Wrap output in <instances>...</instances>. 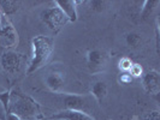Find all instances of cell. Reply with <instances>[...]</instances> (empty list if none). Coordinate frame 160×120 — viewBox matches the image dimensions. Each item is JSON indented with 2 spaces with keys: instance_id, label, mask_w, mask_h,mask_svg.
Returning <instances> with one entry per match:
<instances>
[{
  "instance_id": "obj_17",
  "label": "cell",
  "mask_w": 160,
  "mask_h": 120,
  "mask_svg": "<svg viewBox=\"0 0 160 120\" xmlns=\"http://www.w3.org/2000/svg\"><path fill=\"white\" fill-rule=\"evenodd\" d=\"M90 7L93 11L95 12H102L106 10L107 6V1H101V0H94V1H90Z\"/></svg>"
},
{
  "instance_id": "obj_23",
  "label": "cell",
  "mask_w": 160,
  "mask_h": 120,
  "mask_svg": "<svg viewBox=\"0 0 160 120\" xmlns=\"http://www.w3.org/2000/svg\"><path fill=\"white\" fill-rule=\"evenodd\" d=\"M45 120H57V119H47V118H46Z\"/></svg>"
},
{
  "instance_id": "obj_5",
  "label": "cell",
  "mask_w": 160,
  "mask_h": 120,
  "mask_svg": "<svg viewBox=\"0 0 160 120\" xmlns=\"http://www.w3.org/2000/svg\"><path fill=\"white\" fill-rule=\"evenodd\" d=\"M108 58L110 56L107 54V52H105L102 49L94 48V49L88 50L86 55V60H87V66H88L89 71L93 73L104 71L108 64Z\"/></svg>"
},
{
  "instance_id": "obj_12",
  "label": "cell",
  "mask_w": 160,
  "mask_h": 120,
  "mask_svg": "<svg viewBox=\"0 0 160 120\" xmlns=\"http://www.w3.org/2000/svg\"><path fill=\"white\" fill-rule=\"evenodd\" d=\"M90 94L99 103H102L105 97L107 96V84L102 80L94 82L92 85V89H90Z\"/></svg>"
},
{
  "instance_id": "obj_22",
  "label": "cell",
  "mask_w": 160,
  "mask_h": 120,
  "mask_svg": "<svg viewBox=\"0 0 160 120\" xmlns=\"http://www.w3.org/2000/svg\"><path fill=\"white\" fill-rule=\"evenodd\" d=\"M4 90H5V89H4V88H1V87H0V93H2Z\"/></svg>"
},
{
  "instance_id": "obj_14",
  "label": "cell",
  "mask_w": 160,
  "mask_h": 120,
  "mask_svg": "<svg viewBox=\"0 0 160 120\" xmlns=\"http://www.w3.org/2000/svg\"><path fill=\"white\" fill-rule=\"evenodd\" d=\"M125 43L128 45V47L130 48H136L141 47L142 45V36L141 34H138L136 31H130L125 35Z\"/></svg>"
},
{
  "instance_id": "obj_9",
  "label": "cell",
  "mask_w": 160,
  "mask_h": 120,
  "mask_svg": "<svg viewBox=\"0 0 160 120\" xmlns=\"http://www.w3.org/2000/svg\"><path fill=\"white\" fill-rule=\"evenodd\" d=\"M81 1L77 0H56V4L58 7L63 11L69 22H76L77 21V5Z\"/></svg>"
},
{
  "instance_id": "obj_10",
  "label": "cell",
  "mask_w": 160,
  "mask_h": 120,
  "mask_svg": "<svg viewBox=\"0 0 160 120\" xmlns=\"http://www.w3.org/2000/svg\"><path fill=\"white\" fill-rule=\"evenodd\" d=\"M65 83V78L63 76V72L60 71H51L47 73L45 78V85L53 93H60L63 90Z\"/></svg>"
},
{
  "instance_id": "obj_19",
  "label": "cell",
  "mask_w": 160,
  "mask_h": 120,
  "mask_svg": "<svg viewBox=\"0 0 160 120\" xmlns=\"http://www.w3.org/2000/svg\"><path fill=\"white\" fill-rule=\"evenodd\" d=\"M129 73L131 74L132 78L134 77H141V76H143V69H142V66L140 64L134 63V64L131 65L130 70H129Z\"/></svg>"
},
{
  "instance_id": "obj_16",
  "label": "cell",
  "mask_w": 160,
  "mask_h": 120,
  "mask_svg": "<svg viewBox=\"0 0 160 120\" xmlns=\"http://www.w3.org/2000/svg\"><path fill=\"white\" fill-rule=\"evenodd\" d=\"M132 64L134 63H132V60L130 58L124 56V58L120 59L119 63H118V69L120 70V72H129V70H130V67H131Z\"/></svg>"
},
{
  "instance_id": "obj_3",
  "label": "cell",
  "mask_w": 160,
  "mask_h": 120,
  "mask_svg": "<svg viewBox=\"0 0 160 120\" xmlns=\"http://www.w3.org/2000/svg\"><path fill=\"white\" fill-rule=\"evenodd\" d=\"M40 19L42 23H45L48 26V29L54 35L62 30V28L68 23V18L63 13V11L58 6H51L45 10H42L40 13Z\"/></svg>"
},
{
  "instance_id": "obj_2",
  "label": "cell",
  "mask_w": 160,
  "mask_h": 120,
  "mask_svg": "<svg viewBox=\"0 0 160 120\" xmlns=\"http://www.w3.org/2000/svg\"><path fill=\"white\" fill-rule=\"evenodd\" d=\"M32 58L28 64L27 74H32L39 71L48 63L49 58L54 50V37L38 35L32 40Z\"/></svg>"
},
{
  "instance_id": "obj_21",
  "label": "cell",
  "mask_w": 160,
  "mask_h": 120,
  "mask_svg": "<svg viewBox=\"0 0 160 120\" xmlns=\"http://www.w3.org/2000/svg\"><path fill=\"white\" fill-rule=\"evenodd\" d=\"M1 19H2V16H1V13H0V26H1Z\"/></svg>"
},
{
  "instance_id": "obj_11",
  "label": "cell",
  "mask_w": 160,
  "mask_h": 120,
  "mask_svg": "<svg viewBox=\"0 0 160 120\" xmlns=\"http://www.w3.org/2000/svg\"><path fill=\"white\" fill-rule=\"evenodd\" d=\"M46 119V118H45ZM47 119H57V120H95L92 115L83 112H76V111H62L54 115L49 117Z\"/></svg>"
},
{
  "instance_id": "obj_15",
  "label": "cell",
  "mask_w": 160,
  "mask_h": 120,
  "mask_svg": "<svg viewBox=\"0 0 160 120\" xmlns=\"http://www.w3.org/2000/svg\"><path fill=\"white\" fill-rule=\"evenodd\" d=\"M158 5H159L158 0H147V1H144L143 6L141 8L140 16L142 17V18H148L154 12V10L157 8Z\"/></svg>"
},
{
  "instance_id": "obj_20",
  "label": "cell",
  "mask_w": 160,
  "mask_h": 120,
  "mask_svg": "<svg viewBox=\"0 0 160 120\" xmlns=\"http://www.w3.org/2000/svg\"><path fill=\"white\" fill-rule=\"evenodd\" d=\"M118 79H119V83H122V84H130L132 82V77L129 72H120Z\"/></svg>"
},
{
  "instance_id": "obj_1",
  "label": "cell",
  "mask_w": 160,
  "mask_h": 120,
  "mask_svg": "<svg viewBox=\"0 0 160 120\" xmlns=\"http://www.w3.org/2000/svg\"><path fill=\"white\" fill-rule=\"evenodd\" d=\"M5 115H10L16 120H45L41 104L18 88L10 90L8 108Z\"/></svg>"
},
{
  "instance_id": "obj_24",
  "label": "cell",
  "mask_w": 160,
  "mask_h": 120,
  "mask_svg": "<svg viewBox=\"0 0 160 120\" xmlns=\"http://www.w3.org/2000/svg\"><path fill=\"white\" fill-rule=\"evenodd\" d=\"M6 120H10V119H8V118H6Z\"/></svg>"
},
{
  "instance_id": "obj_4",
  "label": "cell",
  "mask_w": 160,
  "mask_h": 120,
  "mask_svg": "<svg viewBox=\"0 0 160 120\" xmlns=\"http://www.w3.org/2000/svg\"><path fill=\"white\" fill-rule=\"evenodd\" d=\"M18 45V34L8 18L2 16L0 26V47L4 49H12Z\"/></svg>"
},
{
  "instance_id": "obj_6",
  "label": "cell",
  "mask_w": 160,
  "mask_h": 120,
  "mask_svg": "<svg viewBox=\"0 0 160 120\" xmlns=\"http://www.w3.org/2000/svg\"><path fill=\"white\" fill-rule=\"evenodd\" d=\"M22 61H23L22 54H19L13 49L5 50L1 55V67L11 76H16L19 73L22 69Z\"/></svg>"
},
{
  "instance_id": "obj_7",
  "label": "cell",
  "mask_w": 160,
  "mask_h": 120,
  "mask_svg": "<svg viewBox=\"0 0 160 120\" xmlns=\"http://www.w3.org/2000/svg\"><path fill=\"white\" fill-rule=\"evenodd\" d=\"M64 106L66 111H76V112H83L89 113L90 108V102H89L88 97L83 95H76V94H70V95H65L64 97Z\"/></svg>"
},
{
  "instance_id": "obj_25",
  "label": "cell",
  "mask_w": 160,
  "mask_h": 120,
  "mask_svg": "<svg viewBox=\"0 0 160 120\" xmlns=\"http://www.w3.org/2000/svg\"><path fill=\"white\" fill-rule=\"evenodd\" d=\"M132 120H136V118H135V119H132Z\"/></svg>"
},
{
  "instance_id": "obj_8",
  "label": "cell",
  "mask_w": 160,
  "mask_h": 120,
  "mask_svg": "<svg viewBox=\"0 0 160 120\" xmlns=\"http://www.w3.org/2000/svg\"><path fill=\"white\" fill-rule=\"evenodd\" d=\"M142 84H143V89L152 96L159 95L160 91V74L158 71L155 70H151V71L146 72L142 76Z\"/></svg>"
},
{
  "instance_id": "obj_13",
  "label": "cell",
  "mask_w": 160,
  "mask_h": 120,
  "mask_svg": "<svg viewBox=\"0 0 160 120\" xmlns=\"http://www.w3.org/2000/svg\"><path fill=\"white\" fill-rule=\"evenodd\" d=\"M21 2L19 1H13V0H2L0 1V13L1 16L8 17L13 13H16L19 10Z\"/></svg>"
},
{
  "instance_id": "obj_18",
  "label": "cell",
  "mask_w": 160,
  "mask_h": 120,
  "mask_svg": "<svg viewBox=\"0 0 160 120\" xmlns=\"http://www.w3.org/2000/svg\"><path fill=\"white\" fill-rule=\"evenodd\" d=\"M136 120H160L159 112L158 111H152V112H146L141 114Z\"/></svg>"
}]
</instances>
